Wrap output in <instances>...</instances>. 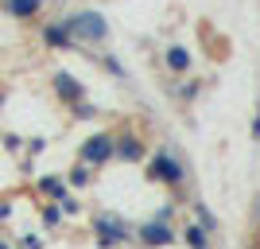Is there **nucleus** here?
Wrapping results in <instances>:
<instances>
[{"instance_id": "nucleus-1", "label": "nucleus", "mask_w": 260, "mask_h": 249, "mask_svg": "<svg viewBox=\"0 0 260 249\" xmlns=\"http://www.w3.org/2000/svg\"><path fill=\"white\" fill-rule=\"evenodd\" d=\"M66 32H78V35H89V39H101V35H105V20H101V16H93V12H82V16H74V20L66 23Z\"/></svg>"}, {"instance_id": "nucleus-5", "label": "nucleus", "mask_w": 260, "mask_h": 249, "mask_svg": "<svg viewBox=\"0 0 260 249\" xmlns=\"http://www.w3.org/2000/svg\"><path fill=\"white\" fill-rule=\"evenodd\" d=\"M58 90H66V98H82L78 82H74V78H66V74H58Z\"/></svg>"}, {"instance_id": "nucleus-3", "label": "nucleus", "mask_w": 260, "mask_h": 249, "mask_svg": "<svg viewBox=\"0 0 260 249\" xmlns=\"http://www.w3.org/2000/svg\"><path fill=\"white\" fill-rule=\"evenodd\" d=\"M167 66H171V70H186V66H190V51H186V47H171V51H167Z\"/></svg>"}, {"instance_id": "nucleus-8", "label": "nucleus", "mask_w": 260, "mask_h": 249, "mask_svg": "<svg viewBox=\"0 0 260 249\" xmlns=\"http://www.w3.org/2000/svg\"><path fill=\"white\" fill-rule=\"evenodd\" d=\"M148 238H152V241H163V238H167V230H155V226H148Z\"/></svg>"}, {"instance_id": "nucleus-6", "label": "nucleus", "mask_w": 260, "mask_h": 249, "mask_svg": "<svg viewBox=\"0 0 260 249\" xmlns=\"http://www.w3.org/2000/svg\"><path fill=\"white\" fill-rule=\"evenodd\" d=\"M47 43H70V32L66 27H47Z\"/></svg>"}, {"instance_id": "nucleus-2", "label": "nucleus", "mask_w": 260, "mask_h": 249, "mask_svg": "<svg viewBox=\"0 0 260 249\" xmlns=\"http://www.w3.org/2000/svg\"><path fill=\"white\" fill-rule=\"evenodd\" d=\"M39 4H43V0H4V8L12 12V16H35V12H39Z\"/></svg>"}, {"instance_id": "nucleus-7", "label": "nucleus", "mask_w": 260, "mask_h": 249, "mask_svg": "<svg viewBox=\"0 0 260 249\" xmlns=\"http://www.w3.org/2000/svg\"><path fill=\"white\" fill-rule=\"evenodd\" d=\"M159 172H163V175H171V179H175V175H179V168H175L171 160H159Z\"/></svg>"}, {"instance_id": "nucleus-4", "label": "nucleus", "mask_w": 260, "mask_h": 249, "mask_svg": "<svg viewBox=\"0 0 260 249\" xmlns=\"http://www.w3.org/2000/svg\"><path fill=\"white\" fill-rule=\"evenodd\" d=\"M109 148H113V144H109L105 136L89 141V144H86V160H93V163H98V160H105V156H109Z\"/></svg>"}]
</instances>
